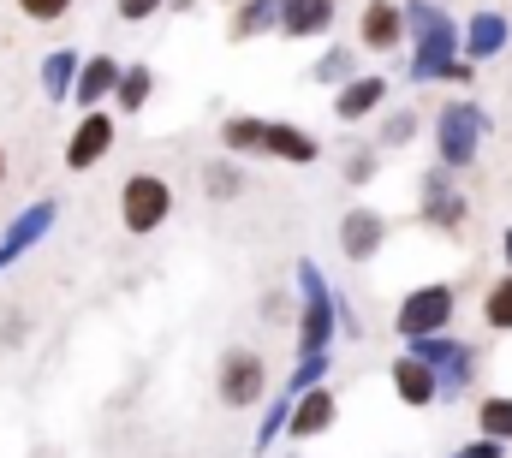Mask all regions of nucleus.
Returning a JSON list of instances; mask_svg holds the SVG:
<instances>
[{"label":"nucleus","mask_w":512,"mask_h":458,"mask_svg":"<svg viewBox=\"0 0 512 458\" xmlns=\"http://www.w3.org/2000/svg\"><path fill=\"white\" fill-rule=\"evenodd\" d=\"M459 458H501V441H483V447H471V453H459Z\"/></svg>","instance_id":"obj_31"},{"label":"nucleus","mask_w":512,"mask_h":458,"mask_svg":"<svg viewBox=\"0 0 512 458\" xmlns=\"http://www.w3.org/2000/svg\"><path fill=\"white\" fill-rule=\"evenodd\" d=\"M203 191H209V203H233V197L245 191V173L233 167V155H215V161L203 167Z\"/></svg>","instance_id":"obj_19"},{"label":"nucleus","mask_w":512,"mask_h":458,"mask_svg":"<svg viewBox=\"0 0 512 458\" xmlns=\"http://www.w3.org/2000/svg\"><path fill=\"white\" fill-rule=\"evenodd\" d=\"M423 215H429V221H435V227H459V221H465V203H459V197H441V185H435V179H429V203H423Z\"/></svg>","instance_id":"obj_24"},{"label":"nucleus","mask_w":512,"mask_h":458,"mask_svg":"<svg viewBox=\"0 0 512 458\" xmlns=\"http://www.w3.org/2000/svg\"><path fill=\"white\" fill-rule=\"evenodd\" d=\"M447 316H453V286H417V292L399 304L393 328H399L405 340H429V334L447 328Z\"/></svg>","instance_id":"obj_4"},{"label":"nucleus","mask_w":512,"mask_h":458,"mask_svg":"<svg viewBox=\"0 0 512 458\" xmlns=\"http://www.w3.org/2000/svg\"><path fill=\"white\" fill-rule=\"evenodd\" d=\"M405 30H411V18H405L399 0H364V12H358V42H364L370 54H393V48L405 42Z\"/></svg>","instance_id":"obj_6"},{"label":"nucleus","mask_w":512,"mask_h":458,"mask_svg":"<svg viewBox=\"0 0 512 458\" xmlns=\"http://www.w3.org/2000/svg\"><path fill=\"white\" fill-rule=\"evenodd\" d=\"M334 30V0H280V36L286 42H316Z\"/></svg>","instance_id":"obj_11"},{"label":"nucleus","mask_w":512,"mask_h":458,"mask_svg":"<svg viewBox=\"0 0 512 458\" xmlns=\"http://www.w3.org/2000/svg\"><path fill=\"white\" fill-rule=\"evenodd\" d=\"M286 417H292V399L286 393H274V399H262V423H256V453H268L274 441H280V429H286Z\"/></svg>","instance_id":"obj_20"},{"label":"nucleus","mask_w":512,"mask_h":458,"mask_svg":"<svg viewBox=\"0 0 512 458\" xmlns=\"http://www.w3.org/2000/svg\"><path fill=\"white\" fill-rule=\"evenodd\" d=\"M310 78H316V84H334V90H340L346 78H358V60H352V48H328V54L310 66Z\"/></svg>","instance_id":"obj_22"},{"label":"nucleus","mask_w":512,"mask_h":458,"mask_svg":"<svg viewBox=\"0 0 512 458\" xmlns=\"http://www.w3.org/2000/svg\"><path fill=\"white\" fill-rule=\"evenodd\" d=\"M393 393H399L405 405H429V399L441 393V375L411 351V357H399V363H393Z\"/></svg>","instance_id":"obj_13"},{"label":"nucleus","mask_w":512,"mask_h":458,"mask_svg":"<svg viewBox=\"0 0 512 458\" xmlns=\"http://www.w3.org/2000/svg\"><path fill=\"white\" fill-rule=\"evenodd\" d=\"M54 221H60V197H42V203H30L24 215H12L6 232H0V274H6L24 250H36V244L54 232Z\"/></svg>","instance_id":"obj_5"},{"label":"nucleus","mask_w":512,"mask_h":458,"mask_svg":"<svg viewBox=\"0 0 512 458\" xmlns=\"http://www.w3.org/2000/svg\"><path fill=\"white\" fill-rule=\"evenodd\" d=\"M268 30H280V0H239L227 36H233V42H256V36H268Z\"/></svg>","instance_id":"obj_15"},{"label":"nucleus","mask_w":512,"mask_h":458,"mask_svg":"<svg viewBox=\"0 0 512 458\" xmlns=\"http://www.w3.org/2000/svg\"><path fill=\"white\" fill-rule=\"evenodd\" d=\"M149 96H155V66H149V60H131L126 72H120L114 108H120V114H143V108H149Z\"/></svg>","instance_id":"obj_17"},{"label":"nucleus","mask_w":512,"mask_h":458,"mask_svg":"<svg viewBox=\"0 0 512 458\" xmlns=\"http://www.w3.org/2000/svg\"><path fill=\"white\" fill-rule=\"evenodd\" d=\"M114 155V114L108 108H90V114L72 125L66 137V173H90Z\"/></svg>","instance_id":"obj_3"},{"label":"nucleus","mask_w":512,"mask_h":458,"mask_svg":"<svg viewBox=\"0 0 512 458\" xmlns=\"http://www.w3.org/2000/svg\"><path fill=\"white\" fill-rule=\"evenodd\" d=\"M411 131H417V119H411V114H393V119H387V125H382V143H387V149H393V143H405Z\"/></svg>","instance_id":"obj_30"},{"label":"nucleus","mask_w":512,"mask_h":458,"mask_svg":"<svg viewBox=\"0 0 512 458\" xmlns=\"http://www.w3.org/2000/svg\"><path fill=\"white\" fill-rule=\"evenodd\" d=\"M0 191H6V143H0Z\"/></svg>","instance_id":"obj_33"},{"label":"nucleus","mask_w":512,"mask_h":458,"mask_svg":"<svg viewBox=\"0 0 512 458\" xmlns=\"http://www.w3.org/2000/svg\"><path fill=\"white\" fill-rule=\"evenodd\" d=\"M197 6H203V0H167V12H179V18H191Z\"/></svg>","instance_id":"obj_32"},{"label":"nucleus","mask_w":512,"mask_h":458,"mask_svg":"<svg viewBox=\"0 0 512 458\" xmlns=\"http://www.w3.org/2000/svg\"><path fill=\"white\" fill-rule=\"evenodd\" d=\"M477 429L489 441H512V399H483L477 405Z\"/></svg>","instance_id":"obj_23"},{"label":"nucleus","mask_w":512,"mask_h":458,"mask_svg":"<svg viewBox=\"0 0 512 458\" xmlns=\"http://www.w3.org/2000/svg\"><path fill=\"white\" fill-rule=\"evenodd\" d=\"M322 155V143L304 131V125H286V119H268L262 131V161H286V167H310Z\"/></svg>","instance_id":"obj_9"},{"label":"nucleus","mask_w":512,"mask_h":458,"mask_svg":"<svg viewBox=\"0 0 512 458\" xmlns=\"http://www.w3.org/2000/svg\"><path fill=\"white\" fill-rule=\"evenodd\" d=\"M507 256H512V232H507Z\"/></svg>","instance_id":"obj_34"},{"label":"nucleus","mask_w":512,"mask_h":458,"mask_svg":"<svg viewBox=\"0 0 512 458\" xmlns=\"http://www.w3.org/2000/svg\"><path fill=\"white\" fill-rule=\"evenodd\" d=\"M334 417H340V399H334V387L322 381V387H310V393H298V399H292L286 435H292V441H316V435H328V429H334Z\"/></svg>","instance_id":"obj_7"},{"label":"nucleus","mask_w":512,"mask_h":458,"mask_svg":"<svg viewBox=\"0 0 512 458\" xmlns=\"http://www.w3.org/2000/svg\"><path fill=\"white\" fill-rule=\"evenodd\" d=\"M471 143H477V114L471 108H447L441 114V155L459 167V161H471Z\"/></svg>","instance_id":"obj_16"},{"label":"nucleus","mask_w":512,"mask_h":458,"mask_svg":"<svg viewBox=\"0 0 512 458\" xmlns=\"http://www.w3.org/2000/svg\"><path fill=\"white\" fill-rule=\"evenodd\" d=\"M78 66H84L78 48H54V54H42V96H48V102H72Z\"/></svg>","instance_id":"obj_14"},{"label":"nucleus","mask_w":512,"mask_h":458,"mask_svg":"<svg viewBox=\"0 0 512 458\" xmlns=\"http://www.w3.org/2000/svg\"><path fill=\"white\" fill-rule=\"evenodd\" d=\"M292 316H298L292 292H262V322H292Z\"/></svg>","instance_id":"obj_27"},{"label":"nucleus","mask_w":512,"mask_h":458,"mask_svg":"<svg viewBox=\"0 0 512 458\" xmlns=\"http://www.w3.org/2000/svg\"><path fill=\"white\" fill-rule=\"evenodd\" d=\"M114 12H120V24H149L167 12V0H114Z\"/></svg>","instance_id":"obj_26"},{"label":"nucleus","mask_w":512,"mask_h":458,"mask_svg":"<svg viewBox=\"0 0 512 458\" xmlns=\"http://www.w3.org/2000/svg\"><path fill=\"white\" fill-rule=\"evenodd\" d=\"M173 203H179V191L161 173H126V185H120V227L131 238H149V232H161L173 221Z\"/></svg>","instance_id":"obj_1"},{"label":"nucleus","mask_w":512,"mask_h":458,"mask_svg":"<svg viewBox=\"0 0 512 458\" xmlns=\"http://www.w3.org/2000/svg\"><path fill=\"white\" fill-rule=\"evenodd\" d=\"M495 42H501V24H495V18H477V24H471V48H477V54H489Z\"/></svg>","instance_id":"obj_28"},{"label":"nucleus","mask_w":512,"mask_h":458,"mask_svg":"<svg viewBox=\"0 0 512 458\" xmlns=\"http://www.w3.org/2000/svg\"><path fill=\"white\" fill-rule=\"evenodd\" d=\"M483 322H489L495 334H512V274H501V280L489 286V298H483Z\"/></svg>","instance_id":"obj_21"},{"label":"nucleus","mask_w":512,"mask_h":458,"mask_svg":"<svg viewBox=\"0 0 512 458\" xmlns=\"http://www.w3.org/2000/svg\"><path fill=\"white\" fill-rule=\"evenodd\" d=\"M382 102H387V78H382V72H358V78H346V84L334 90V119L358 125V119L376 114Z\"/></svg>","instance_id":"obj_10"},{"label":"nucleus","mask_w":512,"mask_h":458,"mask_svg":"<svg viewBox=\"0 0 512 458\" xmlns=\"http://www.w3.org/2000/svg\"><path fill=\"white\" fill-rule=\"evenodd\" d=\"M12 6H18L30 24H60V18L72 12V0H12Z\"/></svg>","instance_id":"obj_25"},{"label":"nucleus","mask_w":512,"mask_h":458,"mask_svg":"<svg viewBox=\"0 0 512 458\" xmlns=\"http://www.w3.org/2000/svg\"><path fill=\"white\" fill-rule=\"evenodd\" d=\"M382 238H387V221L376 215V209H346V221H340V250L352 256V262H370L376 250H382Z\"/></svg>","instance_id":"obj_12"},{"label":"nucleus","mask_w":512,"mask_h":458,"mask_svg":"<svg viewBox=\"0 0 512 458\" xmlns=\"http://www.w3.org/2000/svg\"><path fill=\"white\" fill-rule=\"evenodd\" d=\"M370 173H376V149H358V155L346 161V179H352V185H370Z\"/></svg>","instance_id":"obj_29"},{"label":"nucleus","mask_w":512,"mask_h":458,"mask_svg":"<svg viewBox=\"0 0 512 458\" xmlns=\"http://www.w3.org/2000/svg\"><path fill=\"white\" fill-rule=\"evenodd\" d=\"M215 399L227 411H251V405L268 399V363H262V351H251V345L221 351V363H215Z\"/></svg>","instance_id":"obj_2"},{"label":"nucleus","mask_w":512,"mask_h":458,"mask_svg":"<svg viewBox=\"0 0 512 458\" xmlns=\"http://www.w3.org/2000/svg\"><path fill=\"white\" fill-rule=\"evenodd\" d=\"M262 131H268V119L227 114L221 119V149H227V155H262Z\"/></svg>","instance_id":"obj_18"},{"label":"nucleus","mask_w":512,"mask_h":458,"mask_svg":"<svg viewBox=\"0 0 512 458\" xmlns=\"http://www.w3.org/2000/svg\"><path fill=\"white\" fill-rule=\"evenodd\" d=\"M120 72H126V60H114V54H90L84 66H78V84H72V102L90 114V108H102V102H114V90H120Z\"/></svg>","instance_id":"obj_8"}]
</instances>
